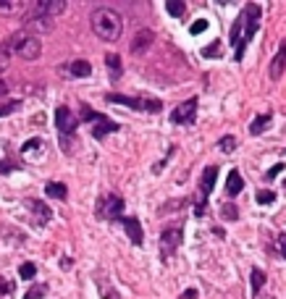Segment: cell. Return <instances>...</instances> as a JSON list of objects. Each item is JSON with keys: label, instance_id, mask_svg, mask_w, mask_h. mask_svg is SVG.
Masks as SVG:
<instances>
[{"label": "cell", "instance_id": "6da1fadb", "mask_svg": "<svg viewBox=\"0 0 286 299\" xmlns=\"http://www.w3.org/2000/svg\"><path fill=\"white\" fill-rule=\"evenodd\" d=\"M89 24H92V32L97 34L100 40L105 42H116L123 32V19L118 11H113L108 6H100L92 11V16H89Z\"/></svg>", "mask_w": 286, "mask_h": 299}, {"label": "cell", "instance_id": "7a4b0ae2", "mask_svg": "<svg viewBox=\"0 0 286 299\" xmlns=\"http://www.w3.org/2000/svg\"><path fill=\"white\" fill-rule=\"evenodd\" d=\"M6 45L11 48V53H19L24 61H37L40 53H42V45L37 40V34H29L27 29L11 34V37L6 40Z\"/></svg>", "mask_w": 286, "mask_h": 299}, {"label": "cell", "instance_id": "3957f363", "mask_svg": "<svg viewBox=\"0 0 286 299\" xmlns=\"http://www.w3.org/2000/svg\"><path fill=\"white\" fill-rule=\"evenodd\" d=\"M105 100H108V102H118V105H126V108H131V110H147V113H160V110H163L160 100H139V97L116 95V92H110Z\"/></svg>", "mask_w": 286, "mask_h": 299}, {"label": "cell", "instance_id": "277c9868", "mask_svg": "<svg viewBox=\"0 0 286 299\" xmlns=\"http://www.w3.org/2000/svg\"><path fill=\"white\" fill-rule=\"evenodd\" d=\"M121 213H123V200L118 197V194H108V197H102L97 202V215L100 218L116 221V218H121Z\"/></svg>", "mask_w": 286, "mask_h": 299}, {"label": "cell", "instance_id": "5b68a950", "mask_svg": "<svg viewBox=\"0 0 286 299\" xmlns=\"http://www.w3.org/2000/svg\"><path fill=\"white\" fill-rule=\"evenodd\" d=\"M184 241V231H181V226H168L163 228V234H160V249L171 255V252H176L179 244Z\"/></svg>", "mask_w": 286, "mask_h": 299}, {"label": "cell", "instance_id": "8992f818", "mask_svg": "<svg viewBox=\"0 0 286 299\" xmlns=\"http://www.w3.org/2000/svg\"><path fill=\"white\" fill-rule=\"evenodd\" d=\"M55 126H58V131H61L63 136H68V134H74V131H76L79 121H76V116L71 113V108L61 105L58 110H55Z\"/></svg>", "mask_w": 286, "mask_h": 299}, {"label": "cell", "instance_id": "52a82bcc", "mask_svg": "<svg viewBox=\"0 0 286 299\" xmlns=\"http://www.w3.org/2000/svg\"><path fill=\"white\" fill-rule=\"evenodd\" d=\"M194 116H197V97H189L187 102H181V105L171 113V121L174 123H194Z\"/></svg>", "mask_w": 286, "mask_h": 299}, {"label": "cell", "instance_id": "ba28073f", "mask_svg": "<svg viewBox=\"0 0 286 299\" xmlns=\"http://www.w3.org/2000/svg\"><path fill=\"white\" fill-rule=\"evenodd\" d=\"M63 11H66V0H42V3H37L32 8V14L45 16V19H55V16H61Z\"/></svg>", "mask_w": 286, "mask_h": 299}, {"label": "cell", "instance_id": "9c48e42d", "mask_svg": "<svg viewBox=\"0 0 286 299\" xmlns=\"http://www.w3.org/2000/svg\"><path fill=\"white\" fill-rule=\"evenodd\" d=\"M283 71H286V40L281 42L278 53L273 55V61H270V66H268V76L273 79V82H278V79L283 76Z\"/></svg>", "mask_w": 286, "mask_h": 299}, {"label": "cell", "instance_id": "30bf717a", "mask_svg": "<svg viewBox=\"0 0 286 299\" xmlns=\"http://www.w3.org/2000/svg\"><path fill=\"white\" fill-rule=\"evenodd\" d=\"M153 40H155V34L150 29H139L134 34V40H131V53L134 55L147 53V50H150V45H153Z\"/></svg>", "mask_w": 286, "mask_h": 299}, {"label": "cell", "instance_id": "8fae6325", "mask_svg": "<svg viewBox=\"0 0 286 299\" xmlns=\"http://www.w3.org/2000/svg\"><path fill=\"white\" fill-rule=\"evenodd\" d=\"M215 179H218V168L208 166V168H205V174H202V179H200V192H202L205 202H208L210 192H213V187H215Z\"/></svg>", "mask_w": 286, "mask_h": 299}, {"label": "cell", "instance_id": "7c38bea8", "mask_svg": "<svg viewBox=\"0 0 286 299\" xmlns=\"http://www.w3.org/2000/svg\"><path fill=\"white\" fill-rule=\"evenodd\" d=\"M121 226L126 228V234H129V239L134 241V244H142L145 234H142V226H139V221H136V218H131V215L123 218V215H121Z\"/></svg>", "mask_w": 286, "mask_h": 299}, {"label": "cell", "instance_id": "4fadbf2b", "mask_svg": "<svg viewBox=\"0 0 286 299\" xmlns=\"http://www.w3.org/2000/svg\"><path fill=\"white\" fill-rule=\"evenodd\" d=\"M113 131H118V123L110 121V118H105V116H100V118L95 121V126H92V136H95V139H102V136H108V134H113Z\"/></svg>", "mask_w": 286, "mask_h": 299}, {"label": "cell", "instance_id": "5bb4252c", "mask_svg": "<svg viewBox=\"0 0 286 299\" xmlns=\"http://www.w3.org/2000/svg\"><path fill=\"white\" fill-rule=\"evenodd\" d=\"M24 21H27V29H37V32H50L53 29V19L37 16V14H32V11H29V16Z\"/></svg>", "mask_w": 286, "mask_h": 299}, {"label": "cell", "instance_id": "9a60e30c", "mask_svg": "<svg viewBox=\"0 0 286 299\" xmlns=\"http://www.w3.org/2000/svg\"><path fill=\"white\" fill-rule=\"evenodd\" d=\"M242 189H244V181H242V176H239V171H228V176H226V194H228V197H236Z\"/></svg>", "mask_w": 286, "mask_h": 299}, {"label": "cell", "instance_id": "2e32d148", "mask_svg": "<svg viewBox=\"0 0 286 299\" xmlns=\"http://www.w3.org/2000/svg\"><path fill=\"white\" fill-rule=\"evenodd\" d=\"M27 205H29V210H32V215H34V218H37V221H40V223H48V221H50V215H53V213H50V208H48V205H45V202H37V200H29Z\"/></svg>", "mask_w": 286, "mask_h": 299}, {"label": "cell", "instance_id": "e0dca14e", "mask_svg": "<svg viewBox=\"0 0 286 299\" xmlns=\"http://www.w3.org/2000/svg\"><path fill=\"white\" fill-rule=\"evenodd\" d=\"M66 71L68 74H71V76H89V74H92V66H89L87 61H71V63H68L66 66Z\"/></svg>", "mask_w": 286, "mask_h": 299}, {"label": "cell", "instance_id": "ac0fdd59", "mask_svg": "<svg viewBox=\"0 0 286 299\" xmlns=\"http://www.w3.org/2000/svg\"><path fill=\"white\" fill-rule=\"evenodd\" d=\"M45 194H48V197H55V200H66V197H68L66 184H61V181H48V187H45Z\"/></svg>", "mask_w": 286, "mask_h": 299}, {"label": "cell", "instance_id": "d6986e66", "mask_svg": "<svg viewBox=\"0 0 286 299\" xmlns=\"http://www.w3.org/2000/svg\"><path fill=\"white\" fill-rule=\"evenodd\" d=\"M270 118H273L270 113H260V116H257V118H255L252 123H249V134H255V136H257V134H262V131L268 129Z\"/></svg>", "mask_w": 286, "mask_h": 299}, {"label": "cell", "instance_id": "ffe728a7", "mask_svg": "<svg viewBox=\"0 0 286 299\" xmlns=\"http://www.w3.org/2000/svg\"><path fill=\"white\" fill-rule=\"evenodd\" d=\"M105 63H108L110 76L118 79V76H121V58H118V55H116V53H108V55H105Z\"/></svg>", "mask_w": 286, "mask_h": 299}, {"label": "cell", "instance_id": "44dd1931", "mask_svg": "<svg viewBox=\"0 0 286 299\" xmlns=\"http://www.w3.org/2000/svg\"><path fill=\"white\" fill-rule=\"evenodd\" d=\"M166 11H168L171 16L181 19V16L187 14V6H184V0H168V3H166Z\"/></svg>", "mask_w": 286, "mask_h": 299}, {"label": "cell", "instance_id": "7402d4cb", "mask_svg": "<svg viewBox=\"0 0 286 299\" xmlns=\"http://www.w3.org/2000/svg\"><path fill=\"white\" fill-rule=\"evenodd\" d=\"M249 281H252V291L257 294V291L262 289V283H265V273H262L260 268H255V270H252V275H249Z\"/></svg>", "mask_w": 286, "mask_h": 299}, {"label": "cell", "instance_id": "603a6c76", "mask_svg": "<svg viewBox=\"0 0 286 299\" xmlns=\"http://www.w3.org/2000/svg\"><path fill=\"white\" fill-rule=\"evenodd\" d=\"M19 275H21L24 281H32L34 275H37V265H34V262H24V265L19 268Z\"/></svg>", "mask_w": 286, "mask_h": 299}, {"label": "cell", "instance_id": "cb8c5ba5", "mask_svg": "<svg viewBox=\"0 0 286 299\" xmlns=\"http://www.w3.org/2000/svg\"><path fill=\"white\" fill-rule=\"evenodd\" d=\"M228 42H231L234 45V48H236V45L239 42H242V21H234V27H231V34H228Z\"/></svg>", "mask_w": 286, "mask_h": 299}, {"label": "cell", "instance_id": "d4e9b609", "mask_svg": "<svg viewBox=\"0 0 286 299\" xmlns=\"http://www.w3.org/2000/svg\"><path fill=\"white\" fill-rule=\"evenodd\" d=\"M19 108H21V102H19V100H11V102H6V105H0V118L11 116V113H16Z\"/></svg>", "mask_w": 286, "mask_h": 299}, {"label": "cell", "instance_id": "484cf974", "mask_svg": "<svg viewBox=\"0 0 286 299\" xmlns=\"http://www.w3.org/2000/svg\"><path fill=\"white\" fill-rule=\"evenodd\" d=\"M45 294H48V286H45V283H37V286H32V289H29L27 299H45Z\"/></svg>", "mask_w": 286, "mask_h": 299}, {"label": "cell", "instance_id": "4316f807", "mask_svg": "<svg viewBox=\"0 0 286 299\" xmlns=\"http://www.w3.org/2000/svg\"><path fill=\"white\" fill-rule=\"evenodd\" d=\"M218 144H221V150H223V153H234V150H236V136H231V134H228V136H223V139H221Z\"/></svg>", "mask_w": 286, "mask_h": 299}, {"label": "cell", "instance_id": "83f0119b", "mask_svg": "<svg viewBox=\"0 0 286 299\" xmlns=\"http://www.w3.org/2000/svg\"><path fill=\"white\" fill-rule=\"evenodd\" d=\"M40 147H42V139H29L24 147H21V153H24V155H32V153H40Z\"/></svg>", "mask_w": 286, "mask_h": 299}, {"label": "cell", "instance_id": "f1b7e54d", "mask_svg": "<svg viewBox=\"0 0 286 299\" xmlns=\"http://www.w3.org/2000/svg\"><path fill=\"white\" fill-rule=\"evenodd\" d=\"M257 202H260V205H270V202H276V192H270V189L257 192Z\"/></svg>", "mask_w": 286, "mask_h": 299}, {"label": "cell", "instance_id": "f546056e", "mask_svg": "<svg viewBox=\"0 0 286 299\" xmlns=\"http://www.w3.org/2000/svg\"><path fill=\"white\" fill-rule=\"evenodd\" d=\"M8 61H11V48L3 42V45H0V71H3V68L8 66Z\"/></svg>", "mask_w": 286, "mask_h": 299}, {"label": "cell", "instance_id": "4dcf8cb0", "mask_svg": "<svg viewBox=\"0 0 286 299\" xmlns=\"http://www.w3.org/2000/svg\"><path fill=\"white\" fill-rule=\"evenodd\" d=\"M221 215L226 218V221H236V218H239V213H236L234 205H223V208H221Z\"/></svg>", "mask_w": 286, "mask_h": 299}, {"label": "cell", "instance_id": "1f68e13d", "mask_svg": "<svg viewBox=\"0 0 286 299\" xmlns=\"http://www.w3.org/2000/svg\"><path fill=\"white\" fill-rule=\"evenodd\" d=\"M14 11H19V3H14V0H0V14H14Z\"/></svg>", "mask_w": 286, "mask_h": 299}, {"label": "cell", "instance_id": "d6a6232c", "mask_svg": "<svg viewBox=\"0 0 286 299\" xmlns=\"http://www.w3.org/2000/svg\"><path fill=\"white\" fill-rule=\"evenodd\" d=\"M205 29H208V21H205V19H197V21H194V24L189 27V32H192V34H202Z\"/></svg>", "mask_w": 286, "mask_h": 299}, {"label": "cell", "instance_id": "836d02e7", "mask_svg": "<svg viewBox=\"0 0 286 299\" xmlns=\"http://www.w3.org/2000/svg\"><path fill=\"white\" fill-rule=\"evenodd\" d=\"M82 118H84V121H97L100 116H97L95 110H89V108H82Z\"/></svg>", "mask_w": 286, "mask_h": 299}, {"label": "cell", "instance_id": "e575fe53", "mask_svg": "<svg viewBox=\"0 0 286 299\" xmlns=\"http://www.w3.org/2000/svg\"><path fill=\"white\" fill-rule=\"evenodd\" d=\"M283 168H286V166H283V163H276V166H273V168H270V171H268V174H265V176H268V179H276V176H278V174H281V171H283Z\"/></svg>", "mask_w": 286, "mask_h": 299}, {"label": "cell", "instance_id": "d590c367", "mask_svg": "<svg viewBox=\"0 0 286 299\" xmlns=\"http://www.w3.org/2000/svg\"><path fill=\"white\" fill-rule=\"evenodd\" d=\"M0 291L11 294V291H14V283H11V281H0Z\"/></svg>", "mask_w": 286, "mask_h": 299}, {"label": "cell", "instance_id": "8d00e7d4", "mask_svg": "<svg viewBox=\"0 0 286 299\" xmlns=\"http://www.w3.org/2000/svg\"><path fill=\"white\" fill-rule=\"evenodd\" d=\"M278 249H281V255L286 257V234H278Z\"/></svg>", "mask_w": 286, "mask_h": 299}, {"label": "cell", "instance_id": "74e56055", "mask_svg": "<svg viewBox=\"0 0 286 299\" xmlns=\"http://www.w3.org/2000/svg\"><path fill=\"white\" fill-rule=\"evenodd\" d=\"M218 50H221V45H218V42H215V45H213V48H208V50H205V55H218Z\"/></svg>", "mask_w": 286, "mask_h": 299}, {"label": "cell", "instance_id": "f35d334b", "mask_svg": "<svg viewBox=\"0 0 286 299\" xmlns=\"http://www.w3.org/2000/svg\"><path fill=\"white\" fill-rule=\"evenodd\" d=\"M0 171H3V174H8V171H14V168H11V163H0Z\"/></svg>", "mask_w": 286, "mask_h": 299}, {"label": "cell", "instance_id": "ab89813d", "mask_svg": "<svg viewBox=\"0 0 286 299\" xmlns=\"http://www.w3.org/2000/svg\"><path fill=\"white\" fill-rule=\"evenodd\" d=\"M6 92H8V84H6V82H0V95H6Z\"/></svg>", "mask_w": 286, "mask_h": 299}, {"label": "cell", "instance_id": "60d3db41", "mask_svg": "<svg viewBox=\"0 0 286 299\" xmlns=\"http://www.w3.org/2000/svg\"><path fill=\"white\" fill-rule=\"evenodd\" d=\"M194 296H197V291H194V289H189V291H187V296H184V299H194Z\"/></svg>", "mask_w": 286, "mask_h": 299}, {"label": "cell", "instance_id": "b9f144b4", "mask_svg": "<svg viewBox=\"0 0 286 299\" xmlns=\"http://www.w3.org/2000/svg\"><path fill=\"white\" fill-rule=\"evenodd\" d=\"M108 299H118V294H116V291H110V294H108Z\"/></svg>", "mask_w": 286, "mask_h": 299}]
</instances>
